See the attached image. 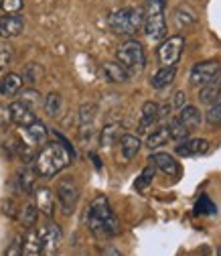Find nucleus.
Masks as SVG:
<instances>
[{"instance_id":"1","label":"nucleus","mask_w":221,"mask_h":256,"mask_svg":"<svg viewBox=\"0 0 221 256\" xmlns=\"http://www.w3.org/2000/svg\"><path fill=\"white\" fill-rule=\"evenodd\" d=\"M87 228L89 232L100 238V240H106V238H112L120 232V222L108 202L106 196H98L89 204V210H87Z\"/></svg>"},{"instance_id":"2","label":"nucleus","mask_w":221,"mask_h":256,"mask_svg":"<svg viewBox=\"0 0 221 256\" xmlns=\"http://www.w3.org/2000/svg\"><path fill=\"white\" fill-rule=\"evenodd\" d=\"M75 152H71L67 146H63L61 142H47L37 154H35V163L33 169L37 173V177H45L51 179L57 173H61L65 169Z\"/></svg>"},{"instance_id":"3","label":"nucleus","mask_w":221,"mask_h":256,"mask_svg":"<svg viewBox=\"0 0 221 256\" xmlns=\"http://www.w3.org/2000/svg\"><path fill=\"white\" fill-rule=\"evenodd\" d=\"M142 22H144V10L136 8V6L118 8V10L110 12V16H108L110 28L116 35H122V37H134L142 28Z\"/></svg>"},{"instance_id":"4","label":"nucleus","mask_w":221,"mask_h":256,"mask_svg":"<svg viewBox=\"0 0 221 256\" xmlns=\"http://www.w3.org/2000/svg\"><path fill=\"white\" fill-rule=\"evenodd\" d=\"M167 0H146L142 28L150 41H161L167 37V18H165Z\"/></svg>"},{"instance_id":"5","label":"nucleus","mask_w":221,"mask_h":256,"mask_svg":"<svg viewBox=\"0 0 221 256\" xmlns=\"http://www.w3.org/2000/svg\"><path fill=\"white\" fill-rule=\"evenodd\" d=\"M116 63H120V66L126 70V74L128 76H138L144 72L146 68V53H144V47L130 39V41H126L118 47L116 51Z\"/></svg>"},{"instance_id":"6","label":"nucleus","mask_w":221,"mask_h":256,"mask_svg":"<svg viewBox=\"0 0 221 256\" xmlns=\"http://www.w3.org/2000/svg\"><path fill=\"white\" fill-rule=\"evenodd\" d=\"M55 196H57V202L61 206V212L65 216H71L75 212L77 202H79V187L75 185L73 179H61L57 183Z\"/></svg>"},{"instance_id":"7","label":"nucleus","mask_w":221,"mask_h":256,"mask_svg":"<svg viewBox=\"0 0 221 256\" xmlns=\"http://www.w3.org/2000/svg\"><path fill=\"white\" fill-rule=\"evenodd\" d=\"M185 49V37L183 35H173L165 39L159 47V61L163 63V68H175Z\"/></svg>"},{"instance_id":"8","label":"nucleus","mask_w":221,"mask_h":256,"mask_svg":"<svg viewBox=\"0 0 221 256\" xmlns=\"http://www.w3.org/2000/svg\"><path fill=\"white\" fill-rule=\"evenodd\" d=\"M219 70H221V63L215 59L201 61L197 66H193L191 74H189V82H191V86H195V88H203L219 74Z\"/></svg>"},{"instance_id":"9","label":"nucleus","mask_w":221,"mask_h":256,"mask_svg":"<svg viewBox=\"0 0 221 256\" xmlns=\"http://www.w3.org/2000/svg\"><path fill=\"white\" fill-rule=\"evenodd\" d=\"M39 236H41V242H43V256H57V250L61 246V228L57 224L49 222V224H43V226L37 228Z\"/></svg>"},{"instance_id":"10","label":"nucleus","mask_w":221,"mask_h":256,"mask_svg":"<svg viewBox=\"0 0 221 256\" xmlns=\"http://www.w3.org/2000/svg\"><path fill=\"white\" fill-rule=\"evenodd\" d=\"M8 112H10V122L16 124V126H20V128H26V126H30V124L37 120L35 112L30 110L26 104H22L20 100L12 102V104L8 106Z\"/></svg>"},{"instance_id":"11","label":"nucleus","mask_w":221,"mask_h":256,"mask_svg":"<svg viewBox=\"0 0 221 256\" xmlns=\"http://www.w3.org/2000/svg\"><path fill=\"white\" fill-rule=\"evenodd\" d=\"M22 134L26 136V146H30V148H33V146H45L47 144V126L37 118L33 124H30V126H26V128H22Z\"/></svg>"},{"instance_id":"12","label":"nucleus","mask_w":221,"mask_h":256,"mask_svg":"<svg viewBox=\"0 0 221 256\" xmlns=\"http://www.w3.org/2000/svg\"><path fill=\"white\" fill-rule=\"evenodd\" d=\"M177 154L181 156H199V154H205L209 150V140L207 138H185L177 144Z\"/></svg>"},{"instance_id":"13","label":"nucleus","mask_w":221,"mask_h":256,"mask_svg":"<svg viewBox=\"0 0 221 256\" xmlns=\"http://www.w3.org/2000/svg\"><path fill=\"white\" fill-rule=\"evenodd\" d=\"M24 28V18L20 14H4L0 16V37L2 39H12L18 37Z\"/></svg>"},{"instance_id":"14","label":"nucleus","mask_w":221,"mask_h":256,"mask_svg":"<svg viewBox=\"0 0 221 256\" xmlns=\"http://www.w3.org/2000/svg\"><path fill=\"white\" fill-rule=\"evenodd\" d=\"M150 163L154 169H161L167 175H179L181 173V165L171 152H152Z\"/></svg>"},{"instance_id":"15","label":"nucleus","mask_w":221,"mask_h":256,"mask_svg":"<svg viewBox=\"0 0 221 256\" xmlns=\"http://www.w3.org/2000/svg\"><path fill=\"white\" fill-rule=\"evenodd\" d=\"M197 10L191 6V4H187V2H181L175 6L173 10V20L179 28H189V26H193L197 22Z\"/></svg>"},{"instance_id":"16","label":"nucleus","mask_w":221,"mask_h":256,"mask_svg":"<svg viewBox=\"0 0 221 256\" xmlns=\"http://www.w3.org/2000/svg\"><path fill=\"white\" fill-rule=\"evenodd\" d=\"M96 114H98V106H96V104H83V106L79 108V128H81V138H83V140L91 138Z\"/></svg>"},{"instance_id":"17","label":"nucleus","mask_w":221,"mask_h":256,"mask_svg":"<svg viewBox=\"0 0 221 256\" xmlns=\"http://www.w3.org/2000/svg\"><path fill=\"white\" fill-rule=\"evenodd\" d=\"M35 206H37V210L43 216L53 218V214H55V194H53L49 187L35 189Z\"/></svg>"},{"instance_id":"18","label":"nucleus","mask_w":221,"mask_h":256,"mask_svg":"<svg viewBox=\"0 0 221 256\" xmlns=\"http://www.w3.org/2000/svg\"><path fill=\"white\" fill-rule=\"evenodd\" d=\"M177 118L181 120V124L187 128L189 132L197 130V128L201 126V120H203V116H201L199 108H197V106H191V104H185V106L181 108V112H179V116H177Z\"/></svg>"},{"instance_id":"19","label":"nucleus","mask_w":221,"mask_h":256,"mask_svg":"<svg viewBox=\"0 0 221 256\" xmlns=\"http://www.w3.org/2000/svg\"><path fill=\"white\" fill-rule=\"evenodd\" d=\"M161 120V104L159 102H144L142 110H140V130H148L150 126H154L156 122Z\"/></svg>"},{"instance_id":"20","label":"nucleus","mask_w":221,"mask_h":256,"mask_svg":"<svg viewBox=\"0 0 221 256\" xmlns=\"http://www.w3.org/2000/svg\"><path fill=\"white\" fill-rule=\"evenodd\" d=\"M120 150H122V156L126 158V161H132V158L140 152V148H142V140H140V136H136V134H130V132H124L122 136H120Z\"/></svg>"},{"instance_id":"21","label":"nucleus","mask_w":221,"mask_h":256,"mask_svg":"<svg viewBox=\"0 0 221 256\" xmlns=\"http://www.w3.org/2000/svg\"><path fill=\"white\" fill-rule=\"evenodd\" d=\"M102 76H104V80H108L112 84H126L130 80V76L126 74V70L120 66V63H116V61L102 63Z\"/></svg>"},{"instance_id":"22","label":"nucleus","mask_w":221,"mask_h":256,"mask_svg":"<svg viewBox=\"0 0 221 256\" xmlns=\"http://www.w3.org/2000/svg\"><path fill=\"white\" fill-rule=\"evenodd\" d=\"M219 96H221V70H219V74L207 86H203L199 90V102L209 106V104H213L219 98Z\"/></svg>"},{"instance_id":"23","label":"nucleus","mask_w":221,"mask_h":256,"mask_svg":"<svg viewBox=\"0 0 221 256\" xmlns=\"http://www.w3.org/2000/svg\"><path fill=\"white\" fill-rule=\"evenodd\" d=\"M20 256H43V242H41V236L35 230H30L22 242V254Z\"/></svg>"},{"instance_id":"24","label":"nucleus","mask_w":221,"mask_h":256,"mask_svg":"<svg viewBox=\"0 0 221 256\" xmlns=\"http://www.w3.org/2000/svg\"><path fill=\"white\" fill-rule=\"evenodd\" d=\"M177 78V68H161L150 80V86L154 90H167Z\"/></svg>"},{"instance_id":"25","label":"nucleus","mask_w":221,"mask_h":256,"mask_svg":"<svg viewBox=\"0 0 221 256\" xmlns=\"http://www.w3.org/2000/svg\"><path fill=\"white\" fill-rule=\"evenodd\" d=\"M20 88H22V78L18 74H6L4 78H0V94L16 96Z\"/></svg>"},{"instance_id":"26","label":"nucleus","mask_w":221,"mask_h":256,"mask_svg":"<svg viewBox=\"0 0 221 256\" xmlns=\"http://www.w3.org/2000/svg\"><path fill=\"white\" fill-rule=\"evenodd\" d=\"M120 136H122V126L120 124H108V126L102 128V132H100V146L108 148L114 142H118Z\"/></svg>"},{"instance_id":"27","label":"nucleus","mask_w":221,"mask_h":256,"mask_svg":"<svg viewBox=\"0 0 221 256\" xmlns=\"http://www.w3.org/2000/svg\"><path fill=\"white\" fill-rule=\"evenodd\" d=\"M165 126H167V130H169L171 140H175V142H181V140H185V138L191 136V132H189L187 128L181 124V120H179L177 116H175V118H171V120H167V122H165Z\"/></svg>"},{"instance_id":"28","label":"nucleus","mask_w":221,"mask_h":256,"mask_svg":"<svg viewBox=\"0 0 221 256\" xmlns=\"http://www.w3.org/2000/svg\"><path fill=\"white\" fill-rule=\"evenodd\" d=\"M167 142H171V136H169V130H167V126H165V124L156 128L154 132H150L148 138H146V146H148L150 150L161 148V146H165Z\"/></svg>"},{"instance_id":"29","label":"nucleus","mask_w":221,"mask_h":256,"mask_svg":"<svg viewBox=\"0 0 221 256\" xmlns=\"http://www.w3.org/2000/svg\"><path fill=\"white\" fill-rule=\"evenodd\" d=\"M43 108H45L47 116L57 118L61 114V110H63V98H61V94H57V92L47 94V98L43 100Z\"/></svg>"},{"instance_id":"30","label":"nucleus","mask_w":221,"mask_h":256,"mask_svg":"<svg viewBox=\"0 0 221 256\" xmlns=\"http://www.w3.org/2000/svg\"><path fill=\"white\" fill-rule=\"evenodd\" d=\"M37 218H39V210L35 204H24L20 208V214H18V220L24 228H33L37 224Z\"/></svg>"},{"instance_id":"31","label":"nucleus","mask_w":221,"mask_h":256,"mask_svg":"<svg viewBox=\"0 0 221 256\" xmlns=\"http://www.w3.org/2000/svg\"><path fill=\"white\" fill-rule=\"evenodd\" d=\"M35 177H37L35 169H24V171L18 173V187L28 196L35 194Z\"/></svg>"},{"instance_id":"32","label":"nucleus","mask_w":221,"mask_h":256,"mask_svg":"<svg viewBox=\"0 0 221 256\" xmlns=\"http://www.w3.org/2000/svg\"><path fill=\"white\" fill-rule=\"evenodd\" d=\"M205 120H207V124L211 128L221 126V96H219V98L213 104H209V110L205 112Z\"/></svg>"},{"instance_id":"33","label":"nucleus","mask_w":221,"mask_h":256,"mask_svg":"<svg viewBox=\"0 0 221 256\" xmlns=\"http://www.w3.org/2000/svg\"><path fill=\"white\" fill-rule=\"evenodd\" d=\"M195 214L197 216H213V214H217V206L211 202L209 196H201L195 204Z\"/></svg>"},{"instance_id":"34","label":"nucleus","mask_w":221,"mask_h":256,"mask_svg":"<svg viewBox=\"0 0 221 256\" xmlns=\"http://www.w3.org/2000/svg\"><path fill=\"white\" fill-rule=\"evenodd\" d=\"M22 82H28V84H37L39 80H43V68L39 63H28L22 72Z\"/></svg>"},{"instance_id":"35","label":"nucleus","mask_w":221,"mask_h":256,"mask_svg":"<svg viewBox=\"0 0 221 256\" xmlns=\"http://www.w3.org/2000/svg\"><path fill=\"white\" fill-rule=\"evenodd\" d=\"M12 59H14L12 47H10L6 41H2V43H0V72H6V70L10 68Z\"/></svg>"},{"instance_id":"36","label":"nucleus","mask_w":221,"mask_h":256,"mask_svg":"<svg viewBox=\"0 0 221 256\" xmlns=\"http://www.w3.org/2000/svg\"><path fill=\"white\" fill-rule=\"evenodd\" d=\"M154 173H156V169H154L152 165L144 167V169H142V173L138 175V179L134 181V189H138V191L146 189V187L152 183V179H154Z\"/></svg>"},{"instance_id":"37","label":"nucleus","mask_w":221,"mask_h":256,"mask_svg":"<svg viewBox=\"0 0 221 256\" xmlns=\"http://www.w3.org/2000/svg\"><path fill=\"white\" fill-rule=\"evenodd\" d=\"M20 102L26 104L30 110H33L37 104H41V96H39L37 90H26V92H22V100Z\"/></svg>"},{"instance_id":"38","label":"nucleus","mask_w":221,"mask_h":256,"mask_svg":"<svg viewBox=\"0 0 221 256\" xmlns=\"http://www.w3.org/2000/svg\"><path fill=\"white\" fill-rule=\"evenodd\" d=\"M0 8L6 14H18L22 10V0H0Z\"/></svg>"},{"instance_id":"39","label":"nucleus","mask_w":221,"mask_h":256,"mask_svg":"<svg viewBox=\"0 0 221 256\" xmlns=\"http://www.w3.org/2000/svg\"><path fill=\"white\" fill-rule=\"evenodd\" d=\"M22 236H14L12 238V242L8 244V248H6V252H4V256H20L22 254Z\"/></svg>"},{"instance_id":"40","label":"nucleus","mask_w":221,"mask_h":256,"mask_svg":"<svg viewBox=\"0 0 221 256\" xmlns=\"http://www.w3.org/2000/svg\"><path fill=\"white\" fill-rule=\"evenodd\" d=\"M0 208H2V214L4 216H8V218H18V210H16V204H14V200H2V204H0Z\"/></svg>"},{"instance_id":"41","label":"nucleus","mask_w":221,"mask_h":256,"mask_svg":"<svg viewBox=\"0 0 221 256\" xmlns=\"http://www.w3.org/2000/svg\"><path fill=\"white\" fill-rule=\"evenodd\" d=\"M171 106H173V108H179V110L185 106V94H183V92H177V94H175V100L171 102Z\"/></svg>"},{"instance_id":"42","label":"nucleus","mask_w":221,"mask_h":256,"mask_svg":"<svg viewBox=\"0 0 221 256\" xmlns=\"http://www.w3.org/2000/svg\"><path fill=\"white\" fill-rule=\"evenodd\" d=\"M0 120H4V124H6V122H10V112H8V108L0 106Z\"/></svg>"},{"instance_id":"43","label":"nucleus","mask_w":221,"mask_h":256,"mask_svg":"<svg viewBox=\"0 0 221 256\" xmlns=\"http://www.w3.org/2000/svg\"><path fill=\"white\" fill-rule=\"evenodd\" d=\"M106 256H124V254H122L118 248H108V250H106Z\"/></svg>"},{"instance_id":"44","label":"nucleus","mask_w":221,"mask_h":256,"mask_svg":"<svg viewBox=\"0 0 221 256\" xmlns=\"http://www.w3.org/2000/svg\"><path fill=\"white\" fill-rule=\"evenodd\" d=\"M217 256H221V244H219V248H217Z\"/></svg>"}]
</instances>
